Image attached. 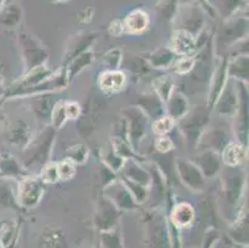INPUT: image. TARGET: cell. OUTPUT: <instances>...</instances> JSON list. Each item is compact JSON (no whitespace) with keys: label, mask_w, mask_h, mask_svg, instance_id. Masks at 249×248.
Returning <instances> with one entry per match:
<instances>
[{"label":"cell","mask_w":249,"mask_h":248,"mask_svg":"<svg viewBox=\"0 0 249 248\" xmlns=\"http://www.w3.org/2000/svg\"><path fill=\"white\" fill-rule=\"evenodd\" d=\"M60 180L58 177V168L57 164L52 163L45 165V168L41 172V181L46 184H53Z\"/></svg>","instance_id":"30bf717a"},{"label":"cell","mask_w":249,"mask_h":248,"mask_svg":"<svg viewBox=\"0 0 249 248\" xmlns=\"http://www.w3.org/2000/svg\"><path fill=\"white\" fill-rule=\"evenodd\" d=\"M171 46L176 54L190 57L196 52V42L195 38L186 31H178L174 35L173 41H171Z\"/></svg>","instance_id":"7a4b0ae2"},{"label":"cell","mask_w":249,"mask_h":248,"mask_svg":"<svg viewBox=\"0 0 249 248\" xmlns=\"http://www.w3.org/2000/svg\"><path fill=\"white\" fill-rule=\"evenodd\" d=\"M171 217H173L174 224L178 225V226H187V225L191 224L195 217L194 209L187 204H181L176 206L175 210L173 211Z\"/></svg>","instance_id":"5b68a950"},{"label":"cell","mask_w":249,"mask_h":248,"mask_svg":"<svg viewBox=\"0 0 249 248\" xmlns=\"http://www.w3.org/2000/svg\"><path fill=\"white\" fill-rule=\"evenodd\" d=\"M148 24V15L142 10L133 11L125 19V27L129 30V33H140V31L145 30Z\"/></svg>","instance_id":"277c9868"},{"label":"cell","mask_w":249,"mask_h":248,"mask_svg":"<svg viewBox=\"0 0 249 248\" xmlns=\"http://www.w3.org/2000/svg\"><path fill=\"white\" fill-rule=\"evenodd\" d=\"M42 181L36 177H26L19 184V202L25 208H34L42 195Z\"/></svg>","instance_id":"6da1fadb"},{"label":"cell","mask_w":249,"mask_h":248,"mask_svg":"<svg viewBox=\"0 0 249 248\" xmlns=\"http://www.w3.org/2000/svg\"><path fill=\"white\" fill-rule=\"evenodd\" d=\"M175 66L176 72H178V74H186V72H189L191 70L192 66H194V61L190 57H183L181 60L176 61Z\"/></svg>","instance_id":"ac0fdd59"},{"label":"cell","mask_w":249,"mask_h":248,"mask_svg":"<svg viewBox=\"0 0 249 248\" xmlns=\"http://www.w3.org/2000/svg\"><path fill=\"white\" fill-rule=\"evenodd\" d=\"M0 172H3L4 175H10V176H18L20 168L13 158H4L0 161Z\"/></svg>","instance_id":"7c38bea8"},{"label":"cell","mask_w":249,"mask_h":248,"mask_svg":"<svg viewBox=\"0 0 249 248\" xmlns=\"http://www.w3.org/2000/svg\"><path fill=\"white\" fill-rule=\"evenodd\" d=\"M169 112L170 115L173 118H181L182 115H185L187 108H189V104L187 101L183 98L180 93H174L171 97H169Z\"/></svg>","instance_id":"8992f818"},{"label":"cell","mask_w":249,"mask_h":248,"mask_svg":"<svg viewBox=\"0 0 249 248\" xmlns=\"http://www.w3.org/2000/svg\"><path fill=\"white\" fill-rule=\"evenodd\" d=\"M155 83L156 91H158L162 101H167L170 95H171V92H173V82H171V79L169 77H162V78L155 81Z\"/></svg>","instance_id":"9c48e42d"},{"label":"cell","mask_w":249,"mask_h":248,"mask_svg":"<svg viewBox=\"0 0 249 248\" xmlns=\"http://www.w3.org/2000/svg\"><path fill=\"white\" fill-rule=\"evenodd\" d=\"M173 128V120L170 118H160L153 124V131L156 134H165Z\"/></svg>","instance_id":"e0dca14e"},{"label":"cell","mask_w":249,"mask_h":248,"mask_svg":"<svg viewBox=\"0 0 249 248\" xmlns=\"http://www.w3.org/2000/svg\"><path fill=\"white\" fill-rule=\"evenodd\" d=\"M156 148H158V150L161 152V153H166V152H169V150L173 148V143H171L170 139H167V138H160V139L156 142Z\"/></svg>","instance_id":"ffe728a7"},{"label":"cell","mask_w":249,"mask_h":248,"mask_svg":"<svg viewBox=\"0 0 249 248\" xmlns=\"http://www.w3.org/2000/svg\"><path fill=\"white\" fill-rule=\"evenodd\" d=\"M70 160L73 163H85L87 159L88 152L85 147H73L69 150Z\"/></svg>","instance_id":"2e32d148"},{"label":"cell","mask_w":249,"mask_h":248,"mask_svg":"<svg viewBox=\"0 0 249 248\" xmlns=\"http://www.w3.org/2000/svg\"><path fill=\"white\" fill-rule=\"evenodd\" d=\"M150 62L156 67H165V66H169L170 63L175 62V54L166 49L160 50L158 51V54L151 56Z\"/></svg>","instance_id":"ba28073f"},{"label":"cell","mask_w":249,"mask_h":248,"mask_svg":"<svg viewBox=\"0 0 249 248\" xmlns=\"http://www.w3.org/2000/svg\"><path fill=\"white\" fill-rule=\"evenodd\" d=\"M102 247L103 248H123L119 236L115 232H103L102 233Z\"/></svg>","instance_id":"5bb4252c"},{"label":"cell","mask_w":249,"mask_h":248,"mask_svg":"<svg viewBox=\"0 0 249 248\" xmlns=\"http://www.w3.org/2000/svg\"><path fill=\"white\" fill-rule=\"evenodd\" d=\"M92 60V54L90 52H86V54H82L80 57L77 58L73 63H72L71 68H70V74L71 76H74L78 71H81L85 66H87L88 63Z\"/></svg>","instance_id":"9a60e30c"},{"label":"cell","mask_w":249,"mask_h":248,"mask_svg":"<svg viewBox=\"0 0 249 248\" xmlns=\"http://www.w3.org/2000/svg\"><path fill=\"white\" fill-rule=\"evenodd\" d=\"M109 31H110V34H112V35H114V36L121 35V34L123 33V25H122L121 21L115 20V21H113L112 25H110Z\"/></svg>","instance_id":"44dd1931"},{"label":"cell","mask_w":249,"mask_h":248,"mask_svg":"<svg viewBox=\"0 0 249 248\" xmlns=\"http://www.w3.org/2000/svg\"><path fill=\"white\" fill-rule=\"evenodd\" d=\"M246 156L244 148L239 144H230L223 152V160L228 165H238Z\"/></svg>","instance_id":"52a82bcc"},{"label":"cell","mask_w":249,"mask_h":248,"mask_svg":"<svg viewBox=\"0 0 249 248\" xmlns=\"http://www.w3.org/2000/svg\"><path fill=\"white\" fill-rule=\"evenodd\" d=\"M80 114V107L77 103H69L66 102V115L67 119H74Z\"/></svg>","instance_id":"d6986e66"},{"label":"cell","mask_w":249,"mask_h":248,"mask_svg":"<svg viewBox=\"0 0 249 248\" xmlns=\"http://www.w3.org/2000/svg\"><path fill=\"white\" fill-rule=\"evenodd\" d=\"M58 168V177L61 180H67V179H71L72 176L76 172V165L72 160H65L62 163L57 164Z\"/></svg>","instance_id":"4fadbf2b"},{"label":"cell","mask_w":249,"mask_h":248,"mask_svg":"<svg viewBox=\"0 0 249 248\" xmlns=\"http://www.w3.org/2000/svg\"><path fill=\"white\" fill-rule=\"evenodd\" d=\"M99 86L106 92H117L125 86V76L122 72H106L99 77Z\"/></svg>","instance_id":"3957f363"},{"label":"cell","mask_w":249,"mask_h":248,"mask_svg":"<svg viewBox=\"0 0 249 248\" xmlns=\"http://www.w3.org/2000/svg\"><path fill=\"white\" fill-rule=\"evenodd\" d=\"M66 120V102H58L52 111V123L56 127H61Z\"/></svg>","instance_id":"8fae6325"}]
</instances>
